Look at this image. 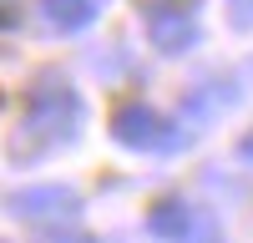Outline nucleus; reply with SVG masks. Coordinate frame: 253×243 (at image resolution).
<instances>
[{
  "label": "nucleus",
  "mask_w": 253,
  "mask_h": 243,
  "mask_svg": "<svg viewBox=\"0 0 253 243\" xmlns=\"http://www.w3.org/2000/svg\"><path fill=\"white\" fill-rule=\"evenodd\" d=\"M36 10H41V20L51 31L76 36V31H86L96 20V0H36Z\"/></svg>",
  "instance_id": "nucleus-6"
},
{
  "label": "nucleus",
  "mask_w": 253,
  "mask_h": 243,
  "mask_svg": "<svg viewBox=\"0 0 253 243\" xmlns=\"http://www.w3.org/2000/svg\"><path fill=\"white\" fill-rule=\"evenodd\" d=\"M182 243H223V228H218V223L208 218V213H198V223H193V233H187Z\"/></svg>",
  "instance_id": "nucleus-7"
},
{
  "label": "nucleus",
  "mask_w": 253,
  "mask_h": 243,
  "mask_svg": "<svg viewBox=\"0 0 253 243\" xmlns=\"http://www.w3.org/2000/svg\"><path fill=\"white\" fill-rule=\"evenodd\" d=\"M152 5H162V0H152Z\"/></svg>",
  "instance_id": "nucleus-12"
},
{
  "label": "nucleus",
  "mask_w": 253,
  "mask_h": 243,
  "mask_svg": "<svg viewBox=\"0 0 253 243\" xmlns=\"http://www.w3.org/2000/svg\"><path fill=\"white\" fill-rule=\"evenodd\" d=\"M147 40H152V51H162V56L193 51L198 40H203L198 15L182 10V5H152V10H147Z\"/></svg>",
  "instance_id": "nucleus-4"
},
{
  "label": "nucleus",
  "mask_w": 253,
  "mask_h": 243,
  "mask_svg": "<svg viewBox=\"0 0 253 243\" xmlns=\"http://www.w3.org/2000/svg\"><path fill=\"white\" fill-rule=\"evenodd\" d=\"M81 117H86V107H81V96L71 91V81L61 76V71H51V66L36 71L31 91H26V122H20L10 152L20 162H36L41 152L71 142L81 132Z\"/></svg>",
  "instance_id": "nucleus-1"
},
{
  "label": "nucleus",
  "mask_w": 253,
  "mask_h": 243,
  "mask_svg": "<svg viewBox=\"0 0 253 243\" xmlns=\"http://www.w3.org/2000/svg\"><path fill=\"white\" fill-rule=\"evenodd\" d=\"M193 223H198V213L187 208L182 198H157L152 208H147V233L162 238V243H182L193 233Z\"/></svg>",
  "instance_id": "nucleus-5"
},
{
  "label": "nucleus",
  "mask_w": 253,
  "mask_h": 243,
  "mask_svg": "<svg viewBox=\"0 0 253 243\" xmlns=\"http://www.w3.org/2000/svg\"><path fill=\"white\" fill-rule=\"evenodd\" d=\"M228 20L238 31H253V0H228Z\"/></svg>",
  "instance_id": "nucleus-8"
},
{
  "label": "nucleus",
  "mask_w": 253,
  "mask_h": 243,
  "mask_svg": "<svg viewBox=\"0 0 253 243\" xmlns=\"http://www.w3.org/2000/svg\"><path fill=\"white\" fill-rule=\"evenodd\" d=\"M20 26V0H0V31Z\"/></svg>",
  "instance_id": "nucleus-9"
},
{
  "label": "nucleus",
  "mask_w": 253,
  "mask_h": 243,
  "mask_svg": "<svg viewBox=\"0 0 253 243\" xmlns=\"http://www.w3.org/2000/svg\"><path fill=\"white\" fill-rule=\"evenodd\" d=\"M112 137H117V147H132V152H157L167 147V122L147 107V101H122V107L112 112Z\"/></svg>",
  "instance_id": "nucleus-3"
},
{
  "label": "nucleus",
  "mask_w": 253,
  "mask_h": 243,
  "mask_svg": "<svg viewBox=\"0 0 253 243\" xmlns=\"http://www.w3.org/2000/svg\"><path fill=\"white\" fill-rule=\"evenodd\" d=\"M238 162H253V132L238 137Z\"/></svg>",
  "instance_id": "nucleus-10"
},
{
  "label": "nucleus",
  "mask_w": 253,
  "mask_h": 243,
  "mask_svg": "<svg viewBox=\"0 0 253 243\" xmlns=\"http://www.w3.org/2000/svg\"><path fill=\"white\" fill-rule=\"evenodd\" d=\"M10 213L15 218H31V223H76L81 193L66 188V182H36V188H20L10 198Z\"/></svg>",
  "instance_id": "nucleus-2"
},
{
  "label": "nucleus",
  "mask_w": 253,
  "mask_h": 243,
  "mask_svg": "<svg viewBox=\"0 0 253 243\" xmlns=\"http://www.w3.org/2000/svg\"><path fill=\"white\" fill-rule=\"evenodd\" d=\"M56 243H91V238H56Z\"/></svg>",
  "instance_id": "nucleus-11"
}]
</instances>
